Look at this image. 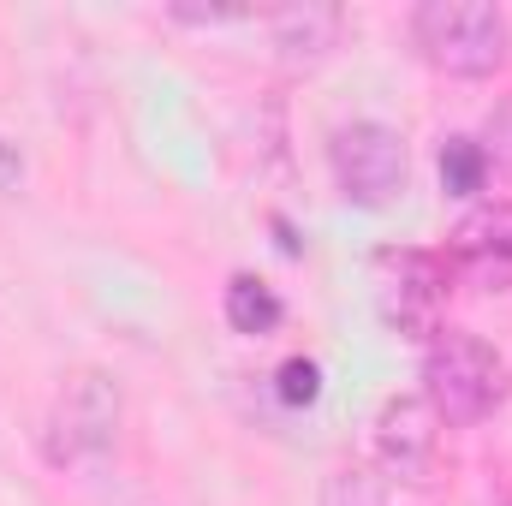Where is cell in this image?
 <instances>
[{"instance_id":"8fae6325","label":"cell","mask_w":512,"mask_h":506,"mask_svg":"<svg viewBox=\"0 0 512 506\" xmlns=\"http://www.w3.org/2000/svg\"><path fill=\"white\" fill-rule=\"evenodd\" d=\"M322 506H387V489L370 477V471H358V465H346V471H334L328 477V489H322Z\"/></svg>"},{"instance_id":"9c48e42d","label":"cell","mask_w":512,"mask_h":506,"mask_svg":"<svg viewBox=\"0 0 512 506\" xmlns=\"http://www.w3.org/2000/svg\"><path fill=\"white\" fill-rule=\"evenodd\" d=\"M221 316H227L233 334L262 340V334H274V328L286 322V304H280V292H274L268 280H256V274H233L227 292H221Z\"/></svg>"},{"instance_id":"4fadbf2b","label":"cell","mask_w":512,"mask_h":506,"mask_svg":"<svg viewBox=\"0 0 512 506\" xmlns=\"http://www.w3.org/2000/svg\"><path fill=\"white\" fill-rule=\"evenodd\" d=\"M483 149H489V161L512 167V96L495 102V114H489V126H483Z\"/></svg>"},{"instance_id":"5bb4252c","label":"cell","mask_w":512,"mask_h":506,"mask_svg":"<svg viewBox=\"0 0 512 506\" xmlns=\"http://www.w3.org/2000/svg\"><path fill=\"white\" fill-rule=\"evenodd\" d=\"M501 506H512V501H501Z\"/></svg>"},{"instance_id":"277c9868","label":"cell","mask_w":512,"mask_h":506,"mask_svg":"<svg viewBox=\"0 0 512 506\" xmlns=\"http://www.w3.org/2000/svg\"><path fill=\"white\" fill-rule=\"evenodd\" d=\"M328 167H334V185L346 203L358 209H387L405 197V173H411V155H405V137L382 120H352L328 137Z\"/></svg>"},{"instance_id":"8992f818","label":"cell","mask_w":512,"mask_h":506,"mask_svg":"<svg viewBox=\"0 0 512 506\" xmlns=\"http://www.w3.org/2000/svg\"><path fill=\"white\" fill-rule=\"evenodd\" d=\"M376 465L399 483H423L441 459V411L423 393H393L376 411Z\"/></svg>"},{"instance_id":"5b68a950","label":"cell","mask_w":512,"mask_h":506,"mask_svg":"<svg viewBox=\"0 0 512 506\" xmlns=\"http://www.w3.org/2000/svg\"><path fill=\"white\" fill-rule=\"evenodd\" d=\"M441 298H447V262L429 251H382L376 256V310L387 328L411 340L441 334Z\"/></svg>"},{"instance_id":"52a82bcc","label":"cell","mask_w":512,"mask_h":506,"mask_svg":"<svg viewBox=\"0 0 512 506\" xmlns=\"http://www.w3.org/2000/svg\"><path fill=\"white\" fill-rule=\"evenodd\" d=\"M453 280L477 292H512V203H489L459 221L453 251L441 256Z\"/></svg>"},{"instance_id":"6da1fadb","label":"cell","mask_w":512,"mask_h":506,"mask_svg":"<svg viewBox=\"0 0 512 506\" xmlns=\"http://www.w3.org/2000/svg\"><path fill=\"white\" fill-rule=\"evenodd\" d=\"M507 387H512L507 358L489 340H477L465 328H441L429 340V352H423V399L441 411V423H483V417H495Z\"/></svg>"},{"instance_id":"30bf717a","label":"cell","mask_w":512,"mask_h":506,"mask_svg":"<svg viewBox=\"0 0 512 506\" xmlns=\"http://www.w3.org/2000/svg\"><path fill=\"white\" fill-rule=\"evenodd\" d=\"M489 149L477 143V137H447L441 143V191L447 197H477L483 185H489Z\"/></svg>"},{"instance_id":"7c38bea8","label":"cell","mask_w":512,"mask_h":506,"mask_svg":"<svg viewBox=\"0 0 512 506\" xmlns=\"http://www.w3.org/2000/svg\"><path fill=\"white\" fill-rule=\"evenodd\" d=\"M274 393H280L286 405H316V399H322V364H316V358H286V364L274 370Z\"/></svg>"},{"instance_id":"7a4b0ae2","label":"cell","mask_w":512,"mask_h":506,"mask_svg":"<svg viewBox=\"0 0 512 506\" xmlns=\"http://www.w3.org/2000/svg\"><path fill=\"white\" fill-rule=\"evenodd\" d=\"M411 36L423 60L447 78H489L507 60V12L489 0H423L411 12Z\"/></svg>"},{"instance_id":"3957f363","label":"cell","mask_w":512,"mask_h":506,"mask_svg":"<svg viewBox=\"0 0 512 506\" xmlns=\"http://www.w3.org/2000/svg\"><path fill=\"white\" fill-rule=\"evenodd\" d=\"M120 381L108 370H78L66 376V387L54 393L48 405V423H42V453L48 465H84V459H102L120 435Z\"/></svg>"},{"instance_id":"ba28073f","label":"cell","mask_w":512,"mask_h":506,"mask_svg":"<svg viewBox=\"0 0 512 506\" xmlns=\"http://www.w3.org/2000/svg\"><path fill=\"white\" fill-rule=\"evenodd\" d=\"M340 30H346V12H340V6H322V0L268 12V36H274V48H280L286 66H316V60H328V48L340 42Z\"/></svg>"}]
</instances>
